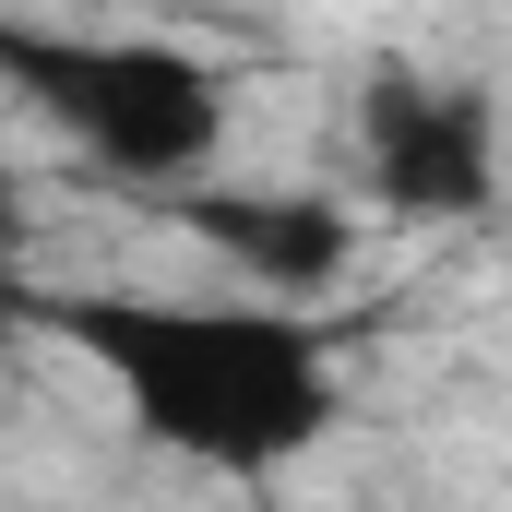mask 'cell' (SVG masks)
<instances>
[{
    "instance_id": "2",
    "label": "cell",
    "mask_w": 512,
    "mask_h": 512,
    "mask_svg": "<svg viewBox=\"0 0 512 512\" xmlns=\"http://www.w3.org/2000/svg\"><path fill=\"white\" fill-rule=\"evenodd\" d=\"M0 84L60 131L84 167L120 191H203L227 155V72L179 36H72V24H12Z\"/></svg>"
},
{
    "instance_id": "1",
    "label": "cell",
    "mask_w": 512,
    "mask_h": 512,
    "mask_svg": "<svg viewBox=\"0 0 512 512\" xmlns=\"http://www.w3.org/2000/svg\"><path fill=\"white\" fill-rule=\"evenodd\" d=\"M48 322L120 393L131 441L191 477H286L346 417L334 334L286 298H60Z\"/></svg>"
},
{
    "instance_id": "4",
    "label": "cell",
    "mask_w": 512,
    "mask_h": 512,
    "mask_svg": "<svg viewBox=\"0 0 512 512\" xmlns=\"http://www.w3.org/2000/svg\"><path fill=\"white\" fill-rule=\"evenodd\" d=\"M179 227L227 262L251 298H286V310L334 298V286L358 274V239H370L334 191H215V179L179 191Z\"/></svg>"
},
{
    "instance_id": "3",
    "label": "cell",
    "mask_w": 512,
    "mask_h": 512,
    "mask_svg": "<svg viewBox=\"0 0 512 512\" xmlns=\"http://www.w3.org/2000/svg\"><path fill=\"white\" fill-rule=\"evenodd\" d=\"M358 167H370L382 215L477 227L501 203V108L441 72H370L358 84Z\"/></svg>"
}]
</instances>
